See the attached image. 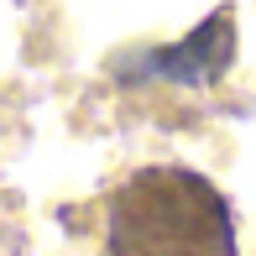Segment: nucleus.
<instances>
[{
  "label": "nucleus",
  "instance_id": "f257e3e1",
  "mask_svg": "<svg viewBox=\"0 0 256 256\" xmlns=\"http://www.w3.org/2000/svg\"><path fill=\"white\" fill-rule=\"evenodd\" d=\"M110 256H240L225 194L188 168L131 172L110 199Z\"/></svg>",
  "mask_w": 256,
  "mask_h": 256
}]
</instances>
